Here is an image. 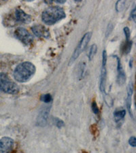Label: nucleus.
<instances>
[{
	"mask_svg": "<svg viewBox=\"0 0 136 153\" xmlns=\"http://www.w3.org/2000/svg\"><path fill=\"white\" fill-rule=\"evenodd\" d=\"M112 30V24H109L107 28V31H106V36H108L109 34L111 33V31Z\"/></svg>",
	"mask_w": 136,
	"mask_h": 153,
	"instance_id": "412c9836",
	"label": "nucleus"
},
{
	"mask_svg": "<svg viewBox=\"0 0 136 153\" xmlns=\"http://www.w3.org/2000/svg\"><path fill=\"white\" fill-rule=\"evenodd\" d=\"M14 19L19 23H29L31 22V16L25 12L23 10L17 8L14 12Z\"/></svg>",
	"mask_w": 136,
	"mask_h": 153,
	"instance_id": "0eeeda50",
	"label": "nucleus"
},
{
	"mask_svg": "<svg viewBox=\"0 0 136 153\" xmlns=\"http://www.w3.org/2000/svg\"><path fill=\"white\" fill-rule=\"evenodd\" d=\"M113 56L117 59V71H118L117 82L120 85H123L125 83V81H126L125 73L122 67V64L120 63V59L118 58L117 56Z\"/></svg>",
	"mask_w": 136,
	"mask_h": 153,
	"instance_id": "1a4fd4ad",
	"label": "nucleus"
},
{
	"mask_svg": "<svg viewBox=\"0 0 136 153\" xmlns=\"http://www.w3.org/2000/svg\"><path fill=\"white\" fill-rule=\"evenodd\" d=\"M48 114H49V108L45 107L44 108H43V109L40 111V112H39L38 119H37L38 124L40 126L46 125L47 123V120H48Z\"/></svg>",
	"mask_w": 136,
	"mask_h": 153,
	"instance_id": "9d476101",
	"label": "nucleus"
},
{
	"mask_svg": "<svg viewBox=\"0 0 136 153\" xmlns=\"http://www.w3.org/2000/svg\"><path fill=\"white\" fill-rule=\"evenodd\" d=\"M123 31H124L125 35V38H126V41L129 42L130 39V36H131V33H130V30L129 27H125L123 29Z\"/></svg>",
	"mask_w": 136,
	"mask_h": 153,
	"instance_id": "dca6fc26",
	"label": "nucleus"
},
{
	"mask_svg": "<svg viewBox=\"0 0 136 153\" xmlns=\"http://www.w3.org/2000/svg\"><path fill=\"white\" fill-rule=\"evenodd\" d=\"M0 91L8 94H16L19 93V88L6 74L0 73Z\"/></svg>",
	"mask_w": 136,
	"mask_h": 153,
	"instance_id": "7ed1b4c3",
	"label": "nucleus"
},
{
	"mask_svg": "<svg viewBox=\"0 0 136 153\" xmlns=\"http://www.w3.org/2000/svg\"><path fill=\"white\" fill-rule=\"evenodd\" d=\"M135 103H136V101H135Z\"/></svg>",
	"mask_w": 136,
	"mask_h": 153,
	"instance_id": "b1692460",
	"label": "nucleus"
},
{
	"mask_svg": "<svg viewBox=\"0 0 136 153\" xmlns=\"http://www.w3.org/2000/svg\"><path fill=\"white\" fill-rule=\"evenodd\" d=\"M41 100L42 102H45V103H49L51 102L52 100V97L50 94H46V95H43L41 97Z\"/></svg>",
	"mask_w": 136,
	"mask_h": 153,
	"instance_id": "2eb2a0df",
	"label": "nucleus"
},
{
	"mask_svg": "<svg viewBox=\"0 0 136 153\" xmlns=\"http://www.w3.org/2000/svg\"><path fill=\"white\" fill-rule=\"evenodd\" d=\"M56 125L58 127H61L64 125V123L62 121V120H56Z\"/></svg>",
	"mask_w": 136,
	"mask_h": 153,
	"instance_id": "4be33fe9",
	"label": "nucleus"
},
{
	"mask_svg": "<svg viewBox=\"0 0 136 153\" xmlns=\"http://www.w3.org/2000/svg\"><path fill=\"white\" fill-rule=\"evenodd\" d=\"M129 144L132 147H136V137H131L129 140Z\"/></svg>",
	"mask_w": 136,
	"mask_h": 153,
	"instance_id": "a211bd4d",
	"label": "nucleus"
},
{
	"mask_svg": "<svg viewBox=\"0 0 136 153\" xmlns=\"http://www.w3.org/2000/svg\"><path fill=\"white\" fill-rule=\"evenodd\" d=\"M130 17L131 19H132L133 20H135L136 19V6L132 10V11L131 12L130 14Z\"/></svg>",
	"mask_w": 136,
	"mask_h": 153,
	"instance_id": "aec40b11",
	"label": "nucleus"
},
{
	"mask_svg": "<svg viewBox=\"0 0 136 153\" xmlns=\"http://www.w3.org/2000/svg\"><path fill=\"white\" fill-rule=\"evenodd\" d=\"M14 142L9 137L0 139V153H12L14 149Z\"/></svg>",
	"mask_w": 136,
	"mask_h": 153,
	"instance_id": "423d86ee",
	"label": "nucleus"
},
{
	"mask_svg": "<svg viewBox=\"0 0 136 153\" xmlns=\"http://www.w3.org/2000/svg\"><path fill=\"white\" fill-rule=\"evenodd\" d=\"M126 114V111L125 110H119L115 111L114 113V118L116 122H119L120 120L125 117Z\"/></svg>",
	"mask_w": 136,
	"mask_h": 153,
	"instance_id": "ddd939ff",
	"label": "nucleus"
},
{
	"mask_svg": "<svg viewBox=\"0 0 136 153\" xmlns=\"http://www.w3.org/2000/svg\"><path fill=\"white\" fill-rule=\"evenodd\" d=\"M97 45H96V44H93V45L91 46V47L90 48L89 52H88V59H89L90 61L92 60L93 56H95L96 53H97Z\"/></svg>",
	"mask_w": 136,
	"mask_h": 153,
	"instance_id": "4468645a",
	"label": "nucleus"
},
{
	"mask_svg": "<svg viewBox=\"0 0 136 153\" xmlns=\"http://www.w3.org/2000/svg\"><path fill=\"white\" fill-rule=\"evenodd\" d=\"M106 66H101L100 77V89L101 93H106Z\"/></svg>",
	"mask_w": 136,
	"mask_h": 153,
	"instance_id": "f8f14e48",
	"label": "nucleus"
},
{
	"mask_svg": "<svg viewBox=\"0 0 136 153\" xmlns=\"http://www.w3.org/2000/svg\"><path fill=\"white\" fill-rule=\"evenodd\" d=\"M16 38L25 45H30L33 42V36L23 27L17 28L14 31Z\"/></svg>",
	"mask_w": 136,
	"mask_h": 153,
	"instance_id": "39448f33",
	"label": "nucleus"
},
{
	"mask_svg": "<svg viewBox=\"0 0 136 153\" xmlns=\"http://www.w3.org/2000/svg\"><path fill=\"white\" fill-rule=\"evenodd\" d=\"M56 3H59V4H63V3H65V1H55Z\"/></svg>",
	"mask_w": 136,
	"mask_h": 153,
	"instance_id": "5701e85b",
	"label": "nucleus"
},
{
	"mask_svg": "<svg viewBox=\"0 0 136 153\" xmlns=\"http://www.w3.org/2000/svg\"><path fill=\"white\" fill-rule=\"evenodd\" d=\"M32 31L38 38H48L50 37V32L48 29L42 25H36L32 27Z\"/></svg>",
	"mask_w": 136,
	"mask_h": 153,
	"instance_id": "6e6552de",
	"label": "nucleus"
},
{
	"mask_svg": "<svg viewBox=\"0 0 136 153\" xmlns=\"http://www.w3.org/2000/svg\"><path fill=\"white\" fill-rule=\"evenodd\" d=\"M107 63V53L104 50L102 53V66H106Z\"/></svg>",
	"mask_w": 136,
	"mask_h": 153,
	"instance_id": "f3484780",
	"label": "nucleus"
},
{
	"mask_svg": "<svg viewBox=\"0 0 136 153\" xmlns=\"http://www.w3.org/2000/svg\"><path fill=\"white\" fill-rule=\"evenodd\" d=\"M92 109H93V112L95 113V114H98V113H99V108H98L97 105V104H96V103L95 102H93V103H92Z\"/></svg>",
	"mask_w": 136,
	"mask_h": 153,
	"instance_id": "6ab92c4d",
	"label": "nucleus"
},
{
	"mask_svg": "<svg viewBox=\"0 0 136 153\" xmlns=\"http://www.w3.org/2000/svg\"><path fill=\"white\" fill-rule=\"evenodd\" d=\"M133 84L132 82H130L127 86V100H126V102H127V108L129 111V113L131 117H133V114L132 112V95L133 92Z\"/></svg>",
	"mask_w": 136,
	"mask_h": 153,
	"instance_id": "9b49d317",
	"label": "nucleus"
},
{
	"mask_svg": "<svg viewBox=\"0 0 136 153\" xmlns=\"http://www.w3.org/2000/svg\"><path fill=\"white\" fill-rule=\"evenodd\" d=\"M36 67L33 63L25 61L19 64L14 69V78L19 82H26L35 74Z\"/></svg>",
	"mask_w": 136,
	"mask_h": 153,
	"instance_id": "f257e3e1",
	"label": "nucleus"
},
{
	"mask_svg": "<svg viewBox=\"0 0 136 153\" xmlns=\"http://www.w3.org/2000/svg\"><path fill=\"white\" fill-rule=\"evenodd\" d=\"M91 36H92V33H91V32H87V33H86L82 38L80 42L78 44L77 47H76L75 51L74 52V53L72 54V56H71L70 61V65H71V63H73L74 61H76V59L80 56V54L85 50L88 44L89 43Z\"/></svg>",
	"mask_w": 136,
	"mask_h": 153,
	"instance_id": "20e7f679",
	"label": "nucleus"
},
{
	"mask_svg": "<svg viewBox=\"0 0 136 153\" xmlns=\"http://www.w3.org/2000/svg\"><path fill=\"white\" fill-rule=\"evenodd\" d=\"M65 17L63 9L58 6H53L46 9L42 14V20L46 25H53Z\"/></svg>",
	"mask_w": 136,
	"mask_h": 153,
	"instance_id": "f03ea898",
	"label": "nucleus"
}]
</instances>
